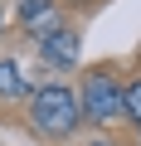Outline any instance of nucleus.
Masks as SVG:
<instances>
[{"mask_svg": "<svg viewBox=\"0 0 141 146\" xmlns=\"http://www.w3.org/2000/svg\"><path fill=\"white\" fill-rule=\"evenodd\" d=\"M78 117H83V102H78L73 88H63V83H49V88H39L29 98V127L39 136H68L78 127Z\"/></svg>", "mask_w": 141, "mask_h": 146, "instance_id": "f257e3e1", "label": "nucleus"}, {"mask_svg": "<svg viewBox=\"0 0 141 146\" xmlns=\"http://www.w3.org/2000/svg\"><path fill=\"white\" fill-rule=\"evenodd\" d=\"M83 117H93L97 127H117L122 117H126V98H122V88L107 78V73H93V78L83 83Z\"/></svg>", "mask_w": 141, "mask_h": 146, "instance_id": "f03ea898", "label": "nucleus"}, {"mask_svg": "<svg viewBox=\"0 0 141 146\" xmlns=\"http://www.w3.org/2000/svg\"><path fill=\"white\" fill-rule=\"evenodd\" d=\"M39 58H44L49 68H78L83 44H78V34H73V29H58V34L39 39Z\"/></svg>", "mask_w": 141, "mask_h": 146, "instance_id": "7ed1b4c3", "label": "nucleus"}, {"mask_svg": "<svg viewBox=\"0 0 141 146\" xmlns=\"http://www.w3.org/2000/svg\"><path fill=\"white\" fill-rule=\"evenodd\" d=\"M29 93V83L20 78V68L10 63V58H0V102H15V98H24Z\"/></svg>", "mask_w": 141, "mask_h": 146, "instance_id": "20e7f679", "label": "nucleus"}, {"mask_svg": "<svg viewBox=\"0 0 141 146\" xmlns=\"http://www.w3.org/2000/svg\"><path fill=\"white\" fill-rule=\"evenodd\" d=\"M24 29H29V34H39V39H49V34H58L63 25H58V10L49 5V10H39L34 20H24Z\"/></svg>", "mask_w": 141, "mask_h": 146, "instance_id": "39448f33", "label": "nucleus"}, {"mask_svg": "<svg viewBox=\"0 0 141 146\" xmlns=\"http://www.w3.org/2000/svg\"><path fill=\"white\" fill-rule=\"evenodd\" d=\"M122 98H126V117L141 127V78H131V83L122 88Z\"/></svg>", "mask_w": 141, "mask_h": 146, "instance_id": "423d86ee", "label": "nucleus"}, {"mask_svg": "<svg viewBox=\"0 0 141 146\" xmlns=\"http://www.w3.org/2000/svg\"><path fill=\"white\" fill-rule=\"evenodd\" d=\"M20 5V20H34L39 10H49V0H15Z\"/></svg>", "mask_w": 141, "mask_h": 146, "instance_id": "0eeeda50", "label": "nucleus"}, {"mask_svg": "<svg viewBox=\"0 0 141 146\" xmlns=\"http://www.w3.org/2000/svg\"><path fill=\"white\" fill-rule=\"evenodd\" d=\"M93 146H112V141H93Z\"/></svg>", "mask_w": 141, "mask_h": 146, "instance_id": "6e6552de", "label": "nucleus"}, {"mask_svg": "<svg viewBox=\"0 0 141 146\" xmlns=\"http://www.w3.org/2000/svg\"><path fill=\"white\" fill-rule=\"evenodd\" d=\"M68 5H83V0H68Z\"/></svg>", "mask_w": 141, "mask_h": 146, "instance_id": "1a4fd4ad", "label": "nucleus"}, {"mask_svg": "<svg viewBox=\"0 0 141 146\" xmlns=\"http://www.w3.org/2000/svg\"><path fill=\"white\" fill-rule=\"evenodd\" d=\"M0 25H5V15H0Z\"/></svg>", "mask_w": 141, "mask_h": 146, "instance_id": "9d476101", "label": "nucleus"}, {"mask_svg": "<svg viewBox=\"0 0 141 146\" xmlns=\"http://www.w3.org/2000/svg\"><path fill=\"white\" fill-rule=\"evenodd\" d=\"M136 131H141V127H136Z\"/></svg>", "mask_w": 141, "mask_h": 146, "instance_id": "9b49d317", "label": "nucleus"}]
</instances>
